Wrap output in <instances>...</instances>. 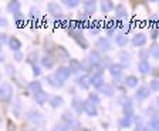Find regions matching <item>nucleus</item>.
Segmentation results:
<instances>
[{
    "instance_id": "nucleus-51",
    "label": "nucleus",
    "mask_w": 159,
    "mask_h": 131,
    "mask_svg": "<svg viewBox=\"0 0 159 131\" xmlns=\"http://www.w3.org/2000/svg\"><path fill=\"white\" fill-rule=\"evenodd\" d=\"M0 40H2V43H3V44H7V46H9V40H7V36H6V34H2Z\"/></svg>"
},
{
    "instance_id": "nucleus-42",
    "label": "nucleus",
    "mask_w": 159,
    "mask_h": 131,
    "mask_svg": "<svg viewBox=\"0 0 159 131\" xmlns=\"http://www.w3.org/2000/svg\"><path fill=\"white\" fill-rule=\"evenodd\" d=\"M81 70H85V71H91V70H94L93 64L89 63L88 58H85L84 61H81Z\"/></svg>"
},
{
    "instance_id": "nucleus-4",
    "label": "nucleus",
    "mask_w": 159,
    "mask_h": 131,
    "mask_svg": "<svg viewBox=\"0 0 159 131\" xmlns=\"http://www.w3.org/2000/svg\"><path fill=\"white\" fill-rule=\"evenodd\" d=\"M95 46L99 51H104V53H107V51H109L112 49V43H111L109 39H107V37H99L98 40H97Z\"/></svg>"
},
{
    "instance_id": "nucleus-41",
    "label": "nucleus",
    "mask_w": 159,
    "mask_h": 131,
    "mask_svg": "<svg viewBox=\"0 0 159 131\" xmlns=\"http://www.w3.org/2000/svg\"><path fill=\"white\" fill-rule=\"evenodd\" d=\"M149 125H151V128H152V131H159V117H158V115H155V117H152V120H151V123H149Z\"/></svg>"
},
{
    "instance_id": "nucleus-55",
    "label": "nucleus",
    "mask_w": 159,
    "mask_h": 131,
    "mask_svg": "<svg viewBox=\"0 0 159 131\" xmlns=\"http://www.w3.org/2000/svg\"><path fill=\"white\" fill-rule=\"evenodd\" d=\"M83 131H91V130H88V128H84V130Z\"/></svg>"
},
{
    "instance_id": "nucleus-53",
    "label": "nucleus",
    "mask_w": 159,
    "mask_h": 131,
    "mask_svg": "<svg viewBox=\"0 0 159 131\" xmlns=\"http://www.w3.org/2000/svg\"><path fill=\"white\" fill-rule=\"evenodd\" d=\"M0 24H2V27H7V26H9V24H7V20L4 19V17H2V19H0Z\"/></svg>"
},
{
    "instance_id": "nucleus-34",
    "label": "nucleus",
    "mask_w": 159,
    "mask_h": 131,
    "mask_svg": "<svg viewBox=\"0 0 159 131\" xmlns=\"http://www.w3.org/2000/svg\"><path fill=\"white\" fill-rule=\"evenodd\" d=\"M101 23L99 21H91L89 23V26H88V30H89V33L91 34H98L99 33V30H101Z\"/></svg>"
},
{
    "instance_id": "nucleus-29",
    "label": "nucleus",
    "mask_w": 159,
    "mask_h": 131,
    "mask_svg": "<svg viewBox=\"0 0 159 131\" xmlns=\"http://www.w3.org/2000/svg\"><path fill=\"white\" fill-rule=\"evenodd\" d=\"M119 60H121V66L122 67H128L129 64H131V56L126 51H121L119 53Z\"/></svg>"
},
{
    "instance_id": "nucleus-54",
    "label": "nucleus",
    "mask_w": 159,
    "mask_h": 131,
    "mask_svg": "<svg viewBox=\"0 0 159 131\" xmlns=\"http://www.w3.org/2000/svg\"><path fill=\"white\" fill-rule=\"evenodd\" d=\"M156 103H158V105H159V96H158V98H156Z\"/></svg>"
},
{
    "instance_id": "nucleus-50",
    "label": "nucleus",
    "mask_w": 159,
    "mask_h": 131,
    "mask_svg": "<svg viewBox=\"0 0 159 131\" xmlns=\"http://www.w3.org/2000/svg\"><path fill=\"white\" fill-rule=\"evenodd\" d=\"M23 53H21V51H16V53H14V60L16 61H21L23 60Z\"/></svg>"
},
{
    "instance_id": "nucleus-46",
    "label": "nucleus",
    "mask_w": 159,
    "mask_h": 131,
    "mask_svg": "<svg viewBox=\"0 0 159 131\" xmlns=\"http://www.w3.org/2000/svg\"><path fill=\"white\" fill-rule=\"evenodd\" d=\"M64 4H66L68 9H74V7H77L80 4V2H78V0H66V2H64Z\"/></svg>"
},
{
    "instance_id": "nucleus-48",
    "label": "nucleus",
    "mask_w": 159,
    "mask_h": 131,
    "mask_svg": "<svg viewBox=\"0 0 159 131\" xmlns=\"http://www.w3.org/2000/svg\"><path fill=\"white\" fill-rule=\"evenodd\" d=\"M149 54H151V53H149V50H141V51H139V57L146 61V58L149 57Z\"/></svg>"
},
{
    "instance_id": "nucleus-28",
    "label": "nucleus",
    "mask_w": 159,
    "mask_h": 131,
    "mask_svg": "<svg viewBox=\"0 0 159 131\" xmlns=\"http://www.w3.org/2000/svg\"><path fill=\"white\" fill-rule=\"evenodd\" d=\"M138 77H135V76H128V77L124 80V83H125V86L126 87H129V88H135V87H138Z\"/></svg>"
},
{
    "instance_id": "nucleus-19",
    "label": "nucleus",
    "mask_w": 159,
    "mask_h": 131,
    "mask_svg": "<svg viewBox=\"0 0 159 131\" xmlns=\"http://www.w3.org/2000/svg\"><path fill=\"white\" fill-rule=\"evenodd\" d=\"M138 70H139V73L141 74H149L151 71H152V66L149 64V61L148 60H141L138 63Z\"/></svg>"
},
{
    "instance_id": "nucleus-31",
    "label": "nucleus",
    "mask_w": 159,
    "mask_h": 131,
    "mask_svg": "<svg viewBox=\"0 0 159 131\" xmlns=\"http://www.w3.org/2000/svg\"><path fill=\"white\" fill-rule=\"evenodd\" d=\"M30 19L33 21V24H39V20H40V10L37 7H31L30 9Z\"/></svg>"
},
{
    "instance_id": "nucleus-45",
    "label": "nucleus",
    "mask_w": 159,
    "mask_h": 131,
    "mask_svg": "<svg viewBox=\"0 0 159 131\" xmlns=\"http://www.w3.org/2000/svg\"><path fill=\"white\" fill-rule=\"evenodd\" d=\"M88 100L93 103V104H95V105H98L99 104V97L95 94V93H89V96H88Z\"/></svg>"
},
{
    "instance_id": "nucleus-35",
    "label": "nucleus",
    "mask_w": 159,
    "mask_h": 131,
    "mask_svg": "<svg viewBox=\"0 0 159 131\" xmlns=\"http://www.w3.org/2000/svg\"><path fill=\"white\" fill-rule=\"evenodd\" d=\"M132 125V117H126L124 115L121 120H119V127L121 128H129Z\"/></svg>"
},
{
    "instance_id": "nucleus-15",
    "label": "nucleus",
    "mask_w": 159,
    "mask_h": 131,
    "mask_svg": "<svg viewBox=\"0 0 159 131\" xmlns=\"http://www.w3.org/2000/svg\"><path fill=\"white\" fill-rule=\"evenodd\" d=\"M109 73H111V76H112L115 80H119V77H121V74H122V66L121 64H111L109 66Z\"/></svg>"
},
{
    "instance_id": "nucleus-20",
    "label": "nucleus",
    "mask_w": 159,
    "mask_h": 131,
    "mask_svg": "<svg viewBox=\"0 0 159 131\" xmlns=\"http://www.w3.org/2000/svg\"><path fill=\"white\" fill-rule=\"evenodd\" d=\"M71 107L74 108V111H75V113L81 114V113H84V101L81 100V98H78V97H74L73 98V103H71Z\"/></svg>"
},
{
    "instance_id": "nucleus-13",
    "label": "nucleus",
    "mask_w": 159,
    "mask_h": 131,
    "mask_svg": "<svg viewBox=\"0 0 159 131\" xmlns=\"http://www.w3.org/2000/svg\"><path fill=\"white\" fill-rule=\"evenodd\" d=\"M77 84H78V87H81L83 90H88L89 86H93V84H91V77L87 76V74L77 78Z\"/></svg>"
},
{
    "instance_id": "nucleus-52",
    "label": "nucleus",
    "mask_w": 159,
    "mask_h": 131,
    "mask_svg": "<svg viewBox=\"0 0 159 131\" xmlns=\"http://www.w3.org/2000/svg\"><path fill=\"white\" fill-rule=\"evenodd\" d=\"M53 131H67V130L63 127V125H56V127L53 128Z\"/></svg>"
},
{
    "instance_id": "nucleus-38",
    "label": "nucleus",
    "mask_w": 159,
    "mask_h": 131,
    "mask_svg": "<svg viewBox=\"0 0 159 131\" xmlns=\"http://www.w3.org/2000/svg\"><path fill=\"white\" fill-rule=\"evenodd\" d=\"M27 118L30 121H33V123H40L41 121V114L40 113H34V111H30L29 114H27Z\"/></svg>"
},
{
    "instance_id": "nucleus-49",
    "label": "nucleus",
    "mask_w": 159,
    "mask_h": 131,
    "mask_svg": "<svg viewBox=\"0 0 159 131\" xmlns=\"http://www.w3.org/2000/svg\"><path fill=\"white\" fill-rule=\"evenodd\" d=\"M159 37V29H151V39L156 40Z\"/></svg>"
},
{
    "instance_id": "nucleus-18",
    "label": "nucleus",
    "mask_w": 159,
    "mask_h": 131,
    "mask_svg": "<svg viewBox=\"0 0 159 131\" xmlns=\"http://www.w3.org/2000/svg\"><path fill=\"white\" fill-rule=\"evenodd\" d=\"M91 84H93L95 88H98V90H99V88H101L104 84H105V83H104V76L94 73L93 76H91Z\"/></svg>"
},
{
    "instance_id": "nucleus-8",
    "label": "nucleus",
    "mask_w": 159,
    "mask_h": 131,
    "mask_svg": "<svg viewBox=\"0 0 159 131\" xmlns=\"http://www.w3.org/2000/svg\"><path fill=\"white\" fill-rule=\"evenodd\" d=\"M115 13H116V20H121V21H125L128 19V10L124 4H116L115 7Z\"/></svg>"
},
{
    "instance_id": "nucleus-32",
    "label": "nucleus",
    "mask_w": 159,
    "mask_h": 131,
    "mask_svg": "<svg viewBox=\"0 0 159 131\" xmlns=\"http://www.w3.org/2000/svg\"><path fill=\"white\" fill-rule=\"evenodd\" d=\"M54 51H56V54H57V56H58V58H60V60H66V58H68V57H70L68 51H67L64 47H61V46H58V47H56V50H54ZM68 60H70V58H68Z\"/></svg>"
},
{
    "instance_id": "nucleus-11",
    "label": "nucleus",
    "mask_w": 159,
    "mask_h": 131,
    "mask_svg": "<svg viewBox=\"0 0 159 131\" xmlns=\"http://www.w3.org/2000/svg\"><path fill=\"white\" fill-rule=\"evenodd\" d=\"M132 44L134 47H143L146 44V36L143 33H136L132 37Z\"/></svg>"
},
{
    "instance_id": "nucleus-2",
    "label": "nucleus",
    "mask_w": 159,
    "mask_h": 131,
    "mask_svg": "<svg viewBox=\"0 0 159 131\" xmlns=\"http://www.w3.org/2000/svg\"><path fill=\"white\" fill-rule=\"evenodd\" d=\"M68 34L73 37L74 41H75L83 50H87V49H88V41H87V39L83 36V31L74 29V30H68Z\"/></svg>"
},
{
    "instance_id": "nucleus-17",
    "label": "nucleus",
    "mask_w": 159,
    "mask_h": 131,
    "mask_svg": "<svg viewBox=\"0 0 159 131\" xmlns=\"http://www.w3.org/2000/svg\"><path fill=\"white\" fill-rule=\"evenodd\" d=\"M149 94H151V88L146 87V86H141V87H138L135 96L138 100H145V98L149 97Z\"/></svg>"
},
{
    "instance_id": "nucleus-14",
    "label": "nucleus",
    "mask_w": 159,
    "mask_h": 131,
    "mask_svg": "<svg viewBox=\"0 0 159 131\" xmlns=\"http://www.w3.org/2000/svg\"><path fill=\"white\" fill-rule=\"evenodd\" d=\"M95 10H97V2H94V0H87L85 3H84V13H85L87 16L94 14Z\"/></svg>"
},
{
    "instance_id": "nucleus-10",
    "label": "nucleus",
    "mask_w": 159,
    "mask_h": 131,
    "mask_svg": "<svg viewBox=\"0 0 159 131\" xmlns=\"http://www.w3.org/2000/svg\"><path fill=\"white\" fill-rule=\"evenodd\" d=\"M54 74H56L57 77L64 83V81H67L70 78V76H71V70H70L68 67H58Z\"/></svg>"
},
{
    "instance_id": "nucleus-36",
    "label": "nucleus",
    "mask_w": 159,
    "mask_h": 131,
    "mask_svg": "<svg viewBox=\"0 0 159 131\" xmlns=\"http://www.w3.org/2000/svg\"><path fill=\"white\" fill-rule=\"evenodd\" d=\"M50 104H51L53 108H57L64 104V100H63V97H60V96H54V97H51V100H50Z\"/></svg>"
},
{
    "instance_id": "nucleus-43",
    "label": "nucleus",
    "mask_w": 159,
    "mask_h": 131,
    "mask_svg": "<svg viewBox=\"0 0 159 131\" xmlns=\"http://www.w3.org/2000/svg\"><path fill=\"white\" fill-rule=\"evenodd\" d=\"M135 131H146L145 125L142 123V118L141 117H136V127H135Z\"/></svg>"
},
{
    "instance_id": "nucleus-39",
    "label": "nucleus",
    "mask_w": 159,
    "mask_h": 131,
    "mask_svg": "<svg viewBox=\"0 0 159 131\" xmlns=\"http://www.w3.org/2000/svg\"><path fill=\"white\" fill-rule=\"evenodd\" d=\"M148 23L151 24V29H158V26H159V16H156V14L149 16Z\"/></svg>"
},
{
    "instance_id": "nucleus-12",
    "label": "nucleus",
    "mask_w": 159,
    "mask_h": 131,
    "mask_svg": "<svg viewBox=\"0 0 159 131\" xmlns=\"http://www.w3.org/2000/svg\"><path fill=\"white\" fill-rule=\"evenodd\" d=\"M46 81L50 84V86H51V87H54V88H61L64 86V83L60 80L58 77H57L56 74H50V76H47Z\"/></svg>"
},
{
    "instance_id": "nucleus-33",
    "label": "nucleus",
    "mask_w": 159,
    "mask_h": 131,
    "mask_svg": "<svg viewBox=\"0 0 159 131\" xmlns=\"http://www.w3.org/2000/svg\"><path fill=\"white\" fill-rule=\"evenodd\" d=\"M13 20H14V23H16L17 27H23L24 24H26V17H24L23 13L14 14V16H13Z\"/></svg>"
},
{
    "instance_id": "nucleus-26",
    "label": "nucleus",
    "mask_w": 159,
    "mask_h": 131,
    "mask_svg": "<svg viewBox=\"0 0 159 131\" xmlns=\"http://www.w3.org/2000/svg\"><path fill=\"white\" fill-rule=\"evenodd\" d=\"M115 4L112 3V2H109V0H107V2H101V12L102 13H109V12L115 10Z\"/></svg>"
},
{
    "instance_id": "nucleus-1",
    "label": "nucleus",
    "mask_w": 159,
    "mask_h": 131,
    "mask_svg": "<svg viewBox=\"0 0 159 131\" xmlns=\"http://www.w3.org/2000/svg\"><path fill=\"white\" fill-rule=\"evenodd\" d=\"M61 120L64 121V124H66V130L67 131H77L80 128V123L73 117V114L70 113V111H64L63 115H61Z\"/></svg>"
},
{
    "instance_id": "nucleus-25",
    "label": "nucleus",
    "mask_w": 159,
    "mask_h": 131,
    "mask_svg": "<svg viewBox=\"0 0 159 131\" xmlns=\"http://www.w3.org/2000/svg\"><path fill=\"white\" fill-rule=\"evenodd\" d=\"M54 63H56V60H54V57L50 56V54H47V56H44V57L41 58V64H43L46 68H53Z\"/></svg>"
},
{
    "instance_id": "nucleus-40",
    "label": "nucleus",
    "mask_w": 159,
    "mask_h": 131,
    "mask_svg": "<svg viewBox=\"0 0 159 131\" xmlns=\"http://www.w3.org/2000/svg\"><path fill=\"white\" fill-rule=\"evenodd\" d=\"M149 53H151V56H152L153 58L159 60V44L153 43L152 46H151V49H149Z\"/></svg>"
},
{
    "instance_id": "nucleus-24",
    "label": "nucleus",
    "mask_w": 159,
    "mask_h": 131,
    "mask_svg": "<svg viewBox=\"0 0 159 131\" xmlns=\"http://www.w3.org/2000/svg\"><path fill=\"white\" fill-rule=\"evenodd\" d=\"M68 68L71 70V73H78L81 70V61H78L77 58H70Z\"/></svg>"
},
{
    "instance_id": "nucleus-37",
    "label": "nucleus",
    "mask_w": 159,
    "mask_h": 131,
    "mask_svg": "<svg viewBox=\"0 0 159 131\" xmlns=\"http://www.w3.org/2000/svg\"><path fill=\"white\" fill-rule=\"evenodd\" d=\"M29 90L31 91V93H34V94H37L39 91H41V83L40 81H31V83L29 84Z\"/></svg>"
},
{
    "instance_id": "nucleus-47",
    "label": "nucleus",
    "mask_w": 159,
    "mask_h": 131,
    "mask_svg": "<svg viewBox=\"0 0 159 131\" xmlns=\"http://www.w3.org/2000/svg\"><path fill=\"white\" fill-rule=\"evenodd\" d=\"M31 67H33V74H34V77H39L40 74H41V68H40V66L34 64V66H31Z\"/></svg>"
},
{
    "instance_id": "nucleus-23",
    "label": "nucleus",
    "mask_w": 159,
    "mask_h": 131,
    "mask_svg": "<svg viewBox=\"0 0 159 131\" xmlns=\"http://www.w3.org/2000/svg\"><path fill=\"white\" fill-rule=\"evenodd\" d=\"M9 47L11 51H20V49H21V41L17 39V37H10L9 39Z\"/></svg>"
},
{
    "instance_id": "nucleus-30",
    "label": "nucleus",
    "mask_w": 159,
    "mask_h": 131,
    "mask_svg": "<svg viewBox=\"0 0 159 131\" xmlns=\"http://www.w3.org/2000/svg\"><path fill=\"white\" fill-rule=\"evenodd\" d=\"M99 91H101L104 96H107V97H112L114 93H115V90H114V87L111 84H104L102 87L99 88Z\"/></svg>"
},
{
    "instance_id": "nucleus-44",
    "label": "nucleus",
    "mask_w": 159,
    "mask_h": 131,
    "mask_svg": "<svg viewBox=\"0 0 159 131\" xmlns=\"http://www.w3.org/2000/svg\"><path fill=\"white\" fill-rule=\"evenodd\" d=\"M149 88H151V91H159V80L158 78H153V80L149 83Z\"/></svg>"
},
{
    "instance_id": "nucleus-9",
    "label": "nucleus",
    "mask_w": 159,
    "mask_h": 131,
    "mask_svg": "<svg viewBox=\"0 0 159 131\" xmlns=\"http://www.w3.org/2000/svg\"><path fill=\"white\" fill-rule=\"evenodd\" d=\"M88 60H89V63L93 64V67L95 68L97 66H99V64L102 63V57L99 56V53L97 50H93V51H89V54H88Z\"/></svg>"
},
{
    "instance_id": "nucleus-6",
    "label": "nucleus",
    "mask_w": 159,
    "mask_h": 131,
    "mask_svg": "<svg viewBox=\"0 0 159 131\" xmlns=\"http://www.w3.org/2000/svg\"><path fill=\"white\" fill-rule=\"evenodd\" d=\"M84 113H85L87 115H89V117H97V115H98V108L89 100H85L84 101Z\"/></svg>"
},
{
    "instance_id": "nucleus-27",
    "label": "nucleus",
    "mask_w": 159,
    "mask_h": 131,
    "mask_svg": "<svg viewBox=\"0 0 159 131\" xmlns=\"http://www.w3.org/2000/svg\"><path fill=\"white\" fill-rule=\"evenodd\" d=\"M128 41H129V39L126 37L125 33H121L115 37V43H116V46H119V47H125L126 44H128Z\"/></svg>"
},
{
    "instance_id": "nucleus-3",
    "label": "nucleus",
    "mask_w": 159,
    "mask_h": 131,
    "mask_svg": "<svg viewBox=\"0 0 159 131\" xmlns=\"http://www.w3.org/2000/svg\"><path fill=\"white\" fill-rule=\"evenodd\" d=\"M11 97H13V87L7 83H3L2 87H0V98H2V101L9 103L11 100Z\"/></svg>"
},
{
    "instance_id": "nucleus-7",
    "label": "nucleus",
    "mask_w": 159,
    "mask_h": 131,
    "mask_svg": "<svg viewBox=\"0 0 159 131\" xmlns=\"http://www.w3.org/2000/svg\"><path fill=\"white\" fill-rule=\"evenodd\" d=\"M47 10H48V13L51 14V16H54V17L63 16V10H61V6H60L58 3H54V2H51V3L47 4Z\"/></svg>"
},
{
    "instance_id": "nucleus-22",
    "label": "nucleus",
    "mask_w": 159,
    "mask_h": 131,
    "mask_svg": "<svg viewBox=\"0 0 159 131\" xmlns=\"http://www.w3.org/2000/svg\"><path fill=\"white\" fill-rule=\"evenodd\" d=\"M34 100H36L37 104L43 105V104H46L47 100H48V94H47L44 90H41V91H39L37 94H34Z\"/></svg>"
},
{
    "instance_id": "nucleus-21",
    "label": "nucleus",
    "mask_w": 159,
    "mask_h": 131,
    "mask_svg": "<svg viewBox=\"0 0 159 131\" xmlns=\"http://www.w3.org/2000/svg\"><path fill=\"white\" fill-rule=\"evenodd\" d=\"M20 7H21V3L20 2H17V0H14V2H9V4H7V12L9 13H11L14 16V14L20 13Z\"/></svg>"
},
{
    "instance_id": "nucleus-5",
    "label": "nucleus",
    "mask_w": 159,
    "mask_h": 131,
    "mask_svg": "<svg viewBox=\"0 0 159 131\" xmlns=\"http://www.w3.org/2000/svg\"><path fill=\"white\" fill-rule=\"evenodd\" d=\"M121 103H122V110H124V114L126 117H132L134 115V105H132V101L129 100L128 97H124L121 98Z\"/></svg>"
},
{
    "instance_id": "nucleus-16",
    "label": "nucleus",
    "mask_w": 159,
    "mask_h": 131,
    "mask_svg": "<svg viewBox=\"0 0 159 131\" xmlns=\"http://www.w3.org/2000/svg\"><path fill=\"white\" fill-rule=\"evenodd\" d=\"M104 29H105V31H107V34H108V36H112V34L115 33V30L118 29L116 20H115V19H111V20H108L105 24H104Z\"/></svg>"
}]
</instances>
